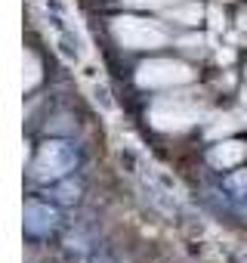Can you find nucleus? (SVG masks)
I'll return each instance as SVG.
<instances>
[{"label":"nucleus","mask_w":247,"mask_h":263,"mask_svg":"<svg viewBox=\"0 0 247 263\" xmlns=\"http://www.w3.org/2000/svg\"><path fill=\"white\" fill-rule=\"evenodd\" d=\"M111 31L123 47H130V50H158V47L167 44V31L161 25L136 19V16H117Z\"/></svg>","instance_id":"obj_1"},{"label":"nucleus","mask_w":247,"mask_h":263,"mask_svg":"<svg viewBox=\"0 0 247 263\" xmlns=\"http://www.w3.org/2000/svg\"><path fill=\"white\" fill-rule=\"evenodd\" d=\"M192 81V71L189 65L182 62H173V59H152V62H142L139 71H136V84L139 87H176V84H189Z\"/></svg>","instance_id":"obj_2"},{"label":"nucleus","mask_w":247,"mask_h":263,"mask_svg":"<svg viewBox=\"0 0 247 263\" xmlns=\"http://www.w3.org/2000/svg\"><path fill=\"white\" fill-rule=\"evenodd\" d=\"M198 118H201V105L192 102V99H182V96H176V99H161V102H155V108H152V121H155L158 127H189V124H195Z\"/></svg>","instance_id":"obj_3"},{"label":"nucleus","mask_w":247,"mask_h":263,"mask_svg":"<svg viewBox=\"0 0 247 263\" xmlns=\"http://www.w3.org/2000/svg\"><path fill=\"white\" fill-rule=\"evenodd\" d=\"M244 158V146L241 143H219L213 152H210V161L216 164V167H232V164H238Z\"/></svg>","instance_id":"obj_4"},{"label":"nucleus","mask_w":247,"mask_h":263,"mask_svg":"<svg viewBox=\"0 0 247 263\" xmlns=\"http://www.w3.org/2000/svg\"><path fill=\"white\" fill-rule=\"evenodd\" d=\"M201 16H204V10H201L198 4H195V7H186V10H173V19H179V22H189V25H192V22H198Z\"/></svg>","instance_id":"obj_5"},{"label":"nucleus","mask_w":247,"mask_h":263,"mask_svg":"<svg viewBox=\"0 0 247 263\" xmlns=\"http://www.w3.org/2000/svg\"><path fill=\"white\" fill-rule=\"evenodd\" d=\"M130 7H139V10H158V7H173L179 0H127Z\"/></svg>","instance_id":"obj_6"}]
</instances>
